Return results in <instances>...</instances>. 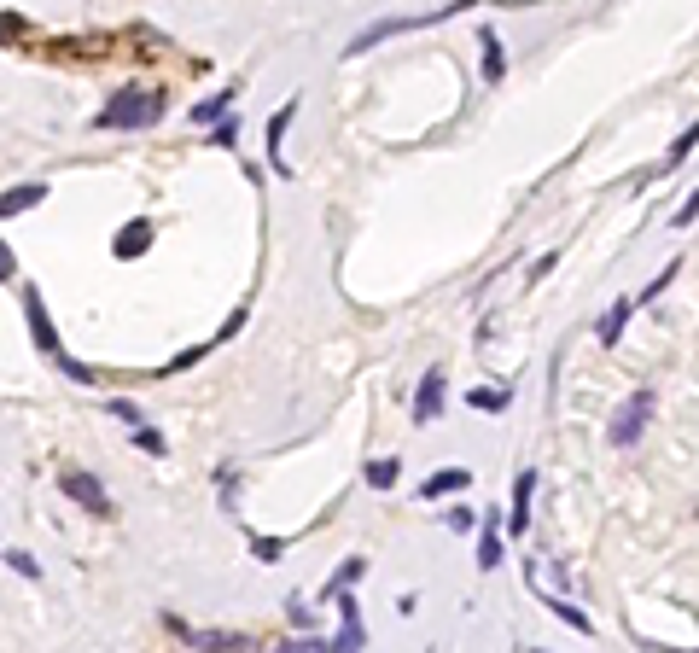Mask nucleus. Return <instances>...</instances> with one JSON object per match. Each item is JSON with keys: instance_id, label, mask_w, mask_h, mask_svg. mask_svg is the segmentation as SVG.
I'll return each instance as SVG.
<instances>
[{"instance_id": "25", "label": "nucleus", "mask_w": 699, "mask_h": 653, "mask_svg": "<svg viewBox=\"0 0 699 653\" xmlns=\"http://www.w3.org/2000/svg\"><path fill=\"white\" fill-rule=\"evenodd\" d=\"M6 566H12V572H24V578H41V566H35V560H30L24 549H12V554H6Z\"/></svg>"}, {"instance_id": "31", "label": "nucleus", "mask_w": 699, "mask_h": 653, "mask_svg": "<svg viewBox=\"0 0 699 653\" xmlns=\"http://www.w3.org/2000/svg\"><path fill=\"white\" fill-rule=\"evenodd\" d=\"M0 275H6V280L18 275V263H12V251H6V240H0Z\"/></svg>"}, {"instance_id": "14", "label": "nucleus", "mask_w": 699, "mask_h": 653, "mask_svg": "<svg viewBox=\"0 0 699 653\" xmlns=\"http://www.w3.org/2000/svg\"><path fill=\"white\" fill-rule=\"evenodd\" d=\"M630 298H618V304H612V310H606V321H600V344H618L624 339V321H630Z\"/></svg>"}, {"instance_id": "9", "label": "nucleus", "mask_w": 699, "mask_h": 653, "mask_svg": "<svg viewBox=\"0 0 699 653\" xmlns=\"http://www.w3.org/2000/svg\"><path fill=\"white\" fill-rule=\"evenodd\" d=\"M531 496H536V473H519V484H513V514H507L513 531H525V519H531Z\"/></svg>"}, {"instance_id": "8", "label": "nucleus", "mask_w": 699, "mask_h": 653, "mask_svg": "<svg viewBox=\"0 0 699 653\" xmlns=\"http://www.w3.org/2000/svg\"><path fill=\"white\" fill-rule=\"evenodd\" d=\"M466 484H472V473H466V467H449V473H432V479L420 484V496L437 502V496H455V490H466Z\"/></svg>"}, {"instance_id": "26", "label": "nucleus", "mask_w": 699, "mask_h": 653, "mask_svg": "<svg viewBox=\"0 0 699 653\" xmlns=\"http://www.w3.org/2000/svg\"><path fill=\"white\" fill-rule=\"evenodd\" d=\"M59 368H65L76 385H94V368H82V362H70V356H59Z\"/></svg>"}, {"instance_id": "23", "label": "nucleus", "mask_w": 699, "mask_h": 653, "mask_svg": "<svg viewBox=\"0 0 699 653\" xmlns=\"http://www.w3.org/2000/svg\"><path fill=\"white\" fill-rule=\"evenodd\" d=\"M105 414H117L123 426H140V420H146V414H140V403H129V397H111V409H105Z\"/></svg>"}, {"instance_id": "16", "label": "nucleus", "mask_w": 699, "mask_h": 653, "mask_svg": "<svg viewBox=\"0 0 699 653\" xmlns=\"http://www.w3.org/2000/svg\"><path fill=\"white\" fill-rule=\"evenodd\" d=\"M513 403L507 391H490V385H478V391H466V409H478V414H501Z\"/></svg>"}, {"instance_id": "7", "label": "nucleus", "mask_w": 699, "mask_h": 653, "mask_svg": "<svg viewBox=\"0 0 699 653\" xmlns=\"http://www.w3.org/2000/svg\"><path fill=\"white\" fill-rule=\"evenodd\" d=\"M338 601V595H333ZM338 613H344V630H338L333 648H367V630H362V607L356 601H338Z\"/></svg>"}, {"instance_id": "18", "label": "nucleus", "mask_w": 699, "mask_h": 653, "mask_svg": "<svg viewBox=\"0 0 699 653\" xmlns=\"http://www.w3.org/2000/svg\"><path fill=\"white\" fill-rule=\"evenodd\" d=\"M542 601H548V613H560V619H566L571 630H583V636H589V630H595V624H589V613H577V607H571V601H560V595H542Z\"/></svg>"}, {"instance_id": "12", "label": "nucleus", "mask_w": 699, "mask_h": 653, "mask_svg": "<svg viewBox=\"0 0 699 653\" xmlns=\"http://www.w3.org/2000/svg\"><path fill=\"white\" fill-rule=\"evenodd\" d=\"M478 41H484V82H501V76H507V53H501V35H496V30H478Z\"/></svg>"}, {"instance_id": "2", "label": "nucleus", "mask_w": 699, "mask_h": 653, "mask_svg": "<svg viewBox=\"0 0 699 653\" xmlns=\"http://www.w3.org/2000/svg\"><path fill=\"white\" fill-rule=\"evenodd\" d=\"M647 414H653V391H635L630 403L618 409L612 432H606V438H612V449H630L635 438H641V426H647Z\"/></svg>"}, {"instance_id": "20", "label": "nucleus", "mask_w": 699, "mask_h": 653, "mask_svg": "<svg viewBox=\"0 0 699 653\" xmlns=\"http://www.w3.org/2000/svg\"><path fill=\"white\" fill-rule=\"evenodd\" d=\"M210 140H216V146H222V152H233V146H239V123H233L228 111H222V117H216V123H210Z\"/></svg>"}, {"instance_id": "19", "label": "nucleus", "mask_w": 699, "mask_h": 653, "mask_svg": "<svg viewBox=\"0 0 699 653\" xmlns=\"http://www.w3.org/2000/svg\"><path fill=\"white\" fill-rule=\"evenodd\" d=\"M228 105H233V88H222L216 100H199V105H193V123H216V117H222Z\"/></svg>"}, {"instance_id": "11", "label": "nucleus", "mask_w": 699, "mask_h": 653, "mask_svg": "<svg viewBox=\"0 0 699 653\" xmlns=\"http://www.w3.org/2000/svg\"><path fill=\"white\" fill-rule=\"evenodd\" d=\"M146 245H152V222H129L123 234H117V257L129 263V257H146Z\"/></svg>"}, {"instance_id": "22", "label": "nucleus", "mask_w": 699, "mask_h": 653, "mask_svg": "<svg viewBox=\"0 0 699 653\" xmlns=\"http://www.w3.org/2000/svg\"><path fill=\"white\" fill-rule=\"evenodd\" d=\"M204 356H210V344H193V350H181V356H169V362L158 368V374H187V368H193V362H204Z\"/></svg>"}, {"instance_id": "10", "label": "nucleus", "mask_w": 699, "mask_h": 653, "mask_svg": "<svg viewBox=\"0 0 699 653\" xmlns=\"http://www.w3.org/2000/svg\"><path fill=\"white\" fill-rule=\"evenodd\" d=\"M47 199V187L41 181H30V187H12V193H0V216H18V210H35Z\"/></svg>"}, {"instance_id": "24", "label": "nucleus", "mask_w": 699, "mask_h": 653, "mask_svg": "<svg viewBox=\"0 0 699 653\" xmlns=\"http://www.w3.org/2000/svg\"><path fill=\"white\" fill-rule=\"evenodd\" d=\"M134 444L146 449V455H164V432H152V426H134Z\"/></svg>"}, {"instance_id": "15", "label": "nucleus", "mask_w": 699, "mask_h": 653, "mask_svg": "<svg viewBox=\"0 0 699 653\" xmlns=\"http://www.w3.org/2000/svg\"><path fill=\"white\" fill-rule=\"evenodd\" d=\"M478 566H484V572H496V566H501V537H496V514L484 519V537H478Z\"/></svg>"}, {"instance_id": "4", "label": "nucleus", "mask_w": 699, "mask_h": 653, "mask_svg": "<svg viewBox=\"0 0 699 653\" xmlns=\"http://www.w3.org/2000/svg\"><path fill=\"white\" fill-rule=\"evenodd\" d=\"M24 315H30L35 350H47V356H59V333H53V321H47V304H41V292H35V286H24Z\"/></svg>"}, {"instance_id": "27", "label": "nucleus", "mask_w": 699, "mask_h": 653, "mask_svg": "<svg viewBox=\"0 0 699 653\" xmlns=\"http://www.w3.org/2000/svg\"><path fill=\"white\" fill-rule=\"evenodd\" d=\"M688 152H694V129H688V135H682V140H676V146H670V158H665V164H670V170H676V164H682Z\"/></svg>"}, {"instance_id": "1", "label": "nucleus", "mask_w": 699, "mask_h": 653, "mask_svg": "<svg viewBox=\"0 0 699 653\" xmlns=\"http://www.w3.org/2000/svg\"><path fill=\"white\" fill-rule=\"evenodd\" d=\"M158 117H164V94H152V88H123V94L94 117V129H146V123H158Z\"/></svg>"}, {"instance_id": "5", "label": "nucleus", "mask_w": 699, "mask_h": 653, "mask_svg": "<svg viewBox=\"0 0 699 653\" xmlns=\"http://www.w3.org/2000/svg\"><path fill=\"white\" fill-rule=\"evenodd\" d=\"M437 409H443V368H426L420 391H414V420H420V426H432Z\"/></svg>"}, {"instance_id": "30", "label": "nucleus", "mask_w": 699, "mask_h": 653, "mask_svg": "<svg viewBox=\"0 0 699 653\" xmlns=\"http://www.w3.org/2000/svg\"><path fill=\"white\" fill-rule=\"evenodd\" d=\"M0 35H24V18H12V12H0Z\"/></svg>"}, {"instance_id": "3", "label": "nucleus", "mask_w": 699, "mask_h": 653, "mask_svg": "<svg viewBox=\"0 0 699 653\" xmlns=\"http://www.w3.org/2000/svg\"><path fill=\"white\" fill-rule=\"evenodd\" d=\"M59 490H65L76 508H88V514H111V496H105V484L94 479V473H65Z\"/></svg>"}, {"instance_id": "28", "label": "nucleus", "mask_w": 699, "mask_h": 653, "mask_svg": "<svg viewBox=\"0 0 699 653\" xmlns=\"http://www.w3.org/2000/svg\"><path fill=\"white\" fill-rule=\"evenodd\" d=\"M670 280H676V263H670V269H665V275H653V286H647V298H659V292H665V286H670Z\"/></svg>"}, {"instance_id": "6", "label": "nucleus", "mask_w": 699, "mask_h": 653, "mask_svg": "<svg viewBox=\"0 0 699 653\" xmlns=\"http://www.w3.org/2000/svg\"><path fill=\"white\" fill-rule=\"evenodd\" d=\"M292 117H298V105H280L274 111V123H268V164L286 175V158H280V146H286V129H292Z\"/></svg>"}, {"instance_id": "17", "label": "nucleus", "mask_w": 699, "mask_h": 653, "mask_svg": "<svg viewBox=\"0 0 699 653\" xmlns=\"http://www.w3.org/2000/svg\"><path fill=\"white\" fill-rule=\"evenodd\" d=\"M402 479V461H367V484L373 490H397Z\"/></svg>"}, {"instance_id": "21", "label": "nucleus", "mask_w": 699, "mask_h": 653, "mask_svg": "<svg viewBox=\"0 0 699 653\" xmlns=\"http://www.w3.org/2000/svg\"><path fill=\"white\" fill-rule=\"evenodd\" d=\"M251 554L263 566H274V560H286V537H251Z\"/></svg>"}, {"instance_id": "29", "label": "nucleus", "mask_w": 699, "mask_h": 653, "mask_svg": "<svg viewBox=\"0 0 699 653\" xmlns=\"http://www.w3.org/2000/svg\"><path fill=\"white\" fill-rule=\"evenodd\" d=\"M286 613H292V624H303V630H309V624H315V613H309V607H303V601H292V607H286Z\"/></svg>"}, {"instance_id": "13", "label": "nucleus", "mask_w": 699, "mask_h": 653, "mask_svg": "<svg viewBox=\"0 0 699 653\" xmlns=\"http://www.w3.org/2000/svg\"><path fill=\"white\" fill-rule=\"evenodd\" d=\"M362 572H367V560H344L333 578H327V589H321V601H333V595H344V589H356L362 584Z\"/></svg>"}]
</instances>
